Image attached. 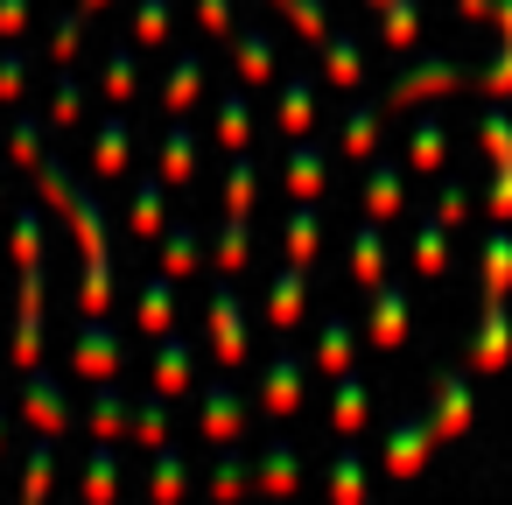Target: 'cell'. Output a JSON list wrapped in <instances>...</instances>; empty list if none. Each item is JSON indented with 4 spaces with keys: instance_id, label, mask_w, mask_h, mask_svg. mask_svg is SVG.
Wrapping results in <instances>:
<instances>
[{
    "instance_id": "9c48e42d",
    "label": "cell",
    "mask_w": 512,
    "mask_h": 505,
    "mask_svg": "<svg viewBox=\"0 0 512 505\" xmlns=\"http://www.w3.org/2000/svg\"><path fill=\"white\" fill-rule=\"evenodd\" d=\"M197 92H204V57H176L169 78H162V106H169V113H190Z\"/></svg>"
},
{
    "instance_id": "5b68a950",
    "label": "cell",
    "mask_w": 512,
    "mask_h": 505,
    "mask_svg": "<svg viewBox=\"0 0 512 505\" xmlns=\"http://www.w3.org/2000/svg\"><path fill=\"white\" fill-rule=\"evenodd\" d=\"M505 295H512V232L491 225V239H484V309H505Z\"/></svg>"
},
{
    "instance_id": "4316f807",
    "label": "cell",
    "mask_w": 512,
    "mask_h": 505,
    "mask_svg": "<svg viewBox=\"0 0 512 505\" xmlns=\"http://www.w3.org/2000/svg\"><path fill=\"white\" fill-rule=\"evenodd\" d=\"M288 190H295V197H316V190H323V155H316V148H295V155H288Z\"/></svg>"
},
{
    "instance_id": "83f0119b",
    "label": "cell",
    "mask_w": 512,
    "mask_h": 505,
    "mask_svg": "<svg viewBox=\"0 0 512 505\" xmlns=\"http://www.w3.org/2000/svg\"><path fill=\"white\" fill-rule=\"evenodd\" d=\"M414 260H421V274L435 281L442 274V260H449V225L435 218V225H421V239H414Z\"/></svg>"
},
{
    "instance_id": "7bdbcfd3",
    "label": "cell",
    "mask_w": 512,
    "mask_h": 505,
    "mask_svg": "<svg viewBox=\"0 0 512 505\" xmlns=\"http://www.w3.org/2000/svg\"><path fill=\"white\" fill-rule=\"evenodd\" d=\"M295 484V456L288 449H267V463H260V491H288Z\"/></svg>"
},
{
    "instance_id": "6f0895ef",
    "label": "cell",
    "mask_w": 512,
    "mask_h": 505,
    "mask_svg": "<svg viewBox=\"0 0 512 505\" xmlns=\"http://www.w3.org/2000/svg\"><path fill=\"white\" fill-rule=\"evenodd\" d=\"M372 8H379V15H386V8H393V0H372Z\"/></svg>"
},
{
    "instance_id": "52a82bcc",
    "label": "cell",
    "mask_w": 512,
    "mask_h": 505,
    "mask_svg": "<svg viewBox=\"0 0 512 505\" xmlns=\"http://www.w3.org/2000/svg\"><path fill=\"white\" fill-rule=\"evenodd\" d=\"M428 421H435V435H442V442H449V435H463V428H470V386L442 372V379H435V407H428Z\"/></svg>"
},
{
    "instance_id": "f1b7e54d",
    "label": "cell",
    "mask_w": 512,
    "mask_h": 505,
    "mask_svg": "<svg viewBox=\"0 0 512 505\" xmlns=\"http://www.w3.org/2000/svg\"><path fill=\"white\" fill-rule=\"evenodd\" d=\"M351 267H358V288H365V295H372V288L386 281V274H379V232H372V225H365V232L351 239Z\"/></svg>"
},
{
    "instance_id": "60d3db41",
    "label": "cell",
    "mask_w": 512,
    "mask_h": 505,
    "mask_svg": "<svg viewBox=\"0 0 512 505\" xmlns=\"http://www.w3.org/2000/svg\"><path fill=\"white\" fill-rule=\"evenodd\" d=\"M435 218L456 232V225L470 218V190H463V183H442V197H435Z\"/></svg>"
},
{
    "instance_id": "c3c4849f",
    "label": "cell",
    "mask_w": 512,
    "mask_h": 505,
    "mask_svg": "<svg viewBox=\"0 0 512 505\" xmlns=\"http://www.w3.org/2000/svg\"><path fill=\"white\" fill-rule=\"evenodd\" d=\"M169 29V0H141V43H162Z\"/></svg>"
},
{
    "instance_id": "d590c367",
    "label": "cell",
    "mask_w": 512,
    "mask_h": 505,
    "mask_svg": "<svg viewBox=\"0 0 512 505\" xmlns=\"http://www.w3.org/2000/svg\"><path fill=\"white\" fill-rule=\"evenodd\" d=\"M274 8H281L309 43H323V36H330V29H323V0H274Z\"/></svg>"
},
{
    "instance_id": "ab89813d",
    "label": "cell",
    "mask_w": 512,
    "mask_h": 505,
    "mask_svg": "<svg viewBox=\"0 0 512 505\" xmlns=\"http://www.w3.org/2000/svg\"><path fill=\"white\" fill-rule=\"evenodd\" d=\"M22 92H29V64L8 50L0 57V106H22Z\"/></svg>"
},
{
    "instance_id": "8fae6325",
    "label": "cell",
    "mask_w": 512,
    "mask_h": 505,
    "mask_svg": "<svg viewBox=\"0 0 512 505\" xmlns=\"http://www.w3.org/2000/svg\"><path fill=\"white\" fill-rule=\"evenodd\" d=\"M246 428V407L232 400V386H204V435L211 442H232Z\"/></svg>"
},
{
    "instance_id": "ac0fdd59",
    "label": "cell",
    "mask_w": 512,
    "mask_h": 505,
    "mask_svg": "<svg viewBox=\"0 0 512 505\" xmlns=\"http://www.w3.org/2000/svg\"><path fill=\"white\" fill-rule=\"evenodd\" d=\"M330 421H337L344 435H358V428H365V386H358L351 372H337V393H330Z\"/></svg>"
},
{
    "instance_id": "5bb4252c",
    "label": "cell",
    "mask_w": 512,
    "mask_h": 505,
    "mask_svg": "<svg viewBox=\"0 0 512 505\" xmlns=\"http://www.w3.org/2000/svg\"><path fill=\"white\" fill-rule=\"evenodd\" d=\"M169 288H176V274H162V281L141 288V330L148 337H169V316H176V295Z\"/></svg>"
},
{
    "instance_id": "8d00e7d4",
    "label": "cell",
    "mask_w": 512,
    "mask_h": 505,
    "mask_svg": "<svg viewBox=\"0 0 512 505\" xmlns=\"http://www.w3.org/2000/svg\"><path fill=\"white\" fill-rule=\"evenodd\" d=\"M78 120H85V92L64 78V85L50 92V127H78Z\"/></svg>"
},
{
    "instance_id": "30bf717a",
    "label": "cell",
    "mask_w": 512,
    "mask_h": 505,
    "mask_svg": "<svg viewBox=\"0 0 512 505\" xmlns=\"http://www.w3.org/2000/svg\"><path fill=\"white\" fill-rule=\"evenodd\" d=\"M127 162H134V141H127V127H120V120H106V127H99V141H92V169H99L106 183H120V176H127Z\"/></svg>"
},
{
    "instance_id": "9f6ffc18",
    "label": "cell",
    "mask_w": 512,
    "mask_h": 505,
    "mask_svg": "<svg viewBox=\"0 0 512 505\" xmlns=\"http://www.w3.org/2000/svg\"><path fill=\"white\" fill-rule=\"evenodd\" d=\"M0 435H8V407H0Z\"/></svg>"
},
{
    "instance_id": "7c38bea8",
    "label": "cell",
    "mask_w": 512,
    "mask_h": 505,
    "mask_svg": "<svg viewBox=\"0 0 512 505\" xmlns=\"http://www.w3.org/2000/svg\"><path fill=\"white\" fill-rule=\"evenodd\" d=\"M190 372H197V365H190L183 344H162V351H155V393H162V400H183V393H190Z\"/></svg>"
},
{
    "instance_id": "d6a6232c",
    "label": "cell",
    "mask_w": 512,
    "mask_h": 505,
    "mask_svg": "<svg viewBox=\"0 0 512 505\" xmlns=\"http://www.w3.org/2000/svg\"><path fill=\"white\" fill-rule=\"evenodd\" d=\"M253 211V162H232L225 176V218H246Z\"/></svg>"
},
{
    "instance_id": "e0dca14e",
    "label": "cell",
    "mask_w": 512,
    "mask_h": 505,
    "mask_svg": "<svg viewBox=\"0 0 512 505\" xmlns=\"http://www.w3.org/2000/svg\"><path fill=\"white\" fill-rule=\"evenodd\" d=\"M197 267H204V246H197V232H183V225H176V232L162 239V274H176V281H190Z\"/></svg>"
},
{
    "instance_id": "f35d334b",
    "label": "cell",
    "mask_w": 512,
    "mask_h": 505,
    "mask_svg": "<svg viewBox=\"0 0 512 505\" xmlns=\"http://www.w3.org/2000/svg\"><path fill=\"white\" fill-rule=\"evenodd\" d=\"M36 253H43V218H36V211H22V218H15V260H22V267H36Z\"/></svg>"
},
{
    "instance_id": "816d5d0a",
    "label": "cell",
    "mask_w": 512,
    "mask_h": 505,
    "mask_svg": "<svg viewBox=\"0 0 512 505\" xmlns=\"http://www.w3.org/2000/svg\"><path fill=\"white\" fill-rule=\"evenodd\" d=\"M29 29V0H0V36H22Z\"/></svg>"
},
{
    "instance_id": "11a10c76",
    "label": "cell",
    "mask_w": 512,
    "mask_h": 505,
    "mask_svg": "<svg viewBox=\"0 0 512 505\" xmlns=\"http://www.w3.org/2000/svg\"><path fill=\"white\" fill-rule=\"evenodd\" d=\"M78 8H85V15H99V8H113V0H78Z\"/></svg>"
},
{
    "instance_id": "1f68e13d",
    "label": "cell",
    "mask_w": 512,
    "mask_h": 505,
    "mask_svg": "<svg viewBox=\"0 0 512 505\" xmlns=\"http://www.w3.org/2000/svg\"><path fill=\"white\" fill-rule=\"evenodd\" d=\"M78 43H85V8L50 29V57H57V64H78Z\"/></svg>"
},
{
    "instance_id": "ee69618b",
    "label": "cell",
    "mask_w": 512,
    "mask_h": 505,
    "mask_svg": "<svg viewBox=\"0 0 512 505\" xmlns=\"http://www.w3.org/2000/svg\"><path fill=\"white\" fill-rule=\"evenodd\" d=\"M85 491H92V498H113V442H99V449H92V470H85Z\"/></svg>"
},
{
    "instance_id": "db71d44e",
    "label": "cell",
    "mask_w": 512,
    "mask_h": 505,
    "mask_svg": "<svg viewBox=\"0 0 512 505\" xmlns=\"http://www.w3.org/2000/svg\"><path fill=\"white\" fill-rule=\"evenodd\" d=\"M463 15H491V0H463Z\"/></svg>"
},
{
    "instance_id": "f907efd6",
    "label": "cell",
    "mask_w": 512,
    "mask_h": 505,
    "mask_svg": "<svg viewBox=\"0 0 512 505\" xmlns=\"http://www.w3.org/2000/svg\"><path fill=\"white\" fill-rule=\"evenodd\" d=\"M330 491H337V498H358V491H365V470H358V463H337V470H330Z\"/></svg>"
},
{
    "instance_id": "ba28073f",
    "label": "cell",
    "mask_w": 512,
    "mask_h": 505,
    "mask_svg": "<svg viewBox=\"0 0 512 505\" xmlns=\"http://www.w3.org/2000/svg\"><path fill=\"white\" fill-rule=\"evenodd\" d=\"M302 302H309V274H302V267H281V281H274V295H267V323H274V330H295V323H302Z\"/></svg>"
},
{
    "instance_id": "cb8c5ba5",
    "label": "cell",
    "mask_w": 512,
    "mask_h": 505,
    "mask_svg": "<svg viewBox=\"0 0 512 505\" xmlns=\"http://www.w3.org/2000/svg\"><path fill=\"white\" fill-rule=\"evenodd\" d=\"M379 113H386V106H358V113H351V127H344V141H337V148H344V162H365V155H372V134H379Z\"/></svg>"
},
{
    "instance_id": "681fc988",
    "label": "cell",
    "mask_w": 512,
    "mask_h": 505,
    "mask_svg": "<svg viewBox=\"0 0 512 505\" xmlns=\"http://www.w3.org/2000/svg\"><path fill=\"white\" fill-rule=\"evenodd\" d=\"M197 15H204L211 36H232V0H197Z\"/></svg>"
},
{
    "instance_id": "f5cc1de1",
    "label": "cell",
    "mask_w": 512,
    "mask_h": 505,
    "mask_svg": "<svg viewBox=\"0 0 512 505\" xmlns=\"http://www.w3.org/2000/svg\"><path fill=\"white\" fill-rule=\"evenodd\" d=\"M211 491H246V477H239V463H218V477H211Z\"/></svg>"
},
{
    "instance_id": "44dd1931",
    "label": "cell",
    "mask_w": 512,
    "mask_h": 505,
    "mask_svg": "<svg viewBox=\"0 0 512 505\" xmlns=\"http://www.w3.org/2000/svg\"><path fill=\"white\" fill-rule=\"evenodd\" d=\"M92 435H99V442H120V435H127V400H120L113 386L92 393Z\"/></svg>"
},
{
    "instance_id": "b9f144b4",
    "label": "cell",
    "mask_w": 512,
    "mask_h": 505,
    "mask_svg": "<svg viewBox=\"0 0 512 505\" xmlns=\"http://www.w3.org/2000/svg\"><path fill=\"white\" fill-rule=\"evenodd\" d=\"M162 407H169V400L155 393V400L134 414V442H141V449H162Z\"/></svg>"
},
{
    "instance_id": "f546056e",
    "label": "cell",
    "mask_w": 512,
    "mask_h": 505,
    "mask_svg": "<svg viewBox=\"0 0 512 505\" xmlns=\"http://www.w3.org/2000/svg\"><path fill=\"white\" fill-rule=\"evenodd\" d=\"M239 78H274V43L267 36H239Z\"/></svg>"
},
{
    "instance_id": "bcb514c9",
    "label": "cell",
    "mask_w": 512,
    "mask_h": 505,
    "mask_svg": "<svg viewBox=\"0 0 512 505\" xmlns=\"http://www.w3.org/2000/svg\"><path fill=\"white\" fill-rule=\"evenodd\" d=\"M50 463H57V449H50V435H43V442H36V456H29V484H22L29 498H43V491H50Z\"/></svg>"
},
{
    "instance_id": "7dc6e473",
    "label": "cell",
    "mask_w": 512,
    "mask_h": 505,
    "mask_svg": "<svg viewBox=\"0 0 512 505\" xmlns=\"http://www.w3.org/2000/svg\"><path fill=\"white\" fill-rule=\"evenodd\" d=\"M176 491H183V463L162 449V456H155V498H176Z\"/></svg>"
},
{
    "instance_id": "4fadbf2b",
    "label": "cell",
    "mask_w": 512,
    "mask_h": 505,
    "mask_svg": "<svg viewBox=\"0 0 512 505\" xmlns=\"http://www.w3.org/2000/svg\"><path fill=\"white\" fill-rule=\"evenodd\" d=\"M295 407H302V365L274 358L267 365V414H295Z\"/></svg>"
},
{
    "instance_id": "ffe728a7",
    "label": "cell",
    "mask_w": 512,
    "mask_h": 505,
    "mask_svg": "<svg viewBox=\"0 0 512 505\" xmlns=\"http://www.w3.org/2000/svg\"><path fill=\"white\" fill-rule=\"evenodd\" d=\"M316 365L337 379V372H351V323H323L316 330Z\"/></svg>"
},
{
    "instance_id": "603a6c76",
    "label": "cell",
    "mask_w": 512,
    "mask_h": 505,
    "mask_svg": "<svg viewBox=\"0 0 512 505\" xmlns=\"http://www.w3.org/2000/svg\"><path fill=\"white\" fill-rule=\"evenodd\" d=\"M218 141H225V148H246V141H253V106H246L239 92H225V106H218Z\"/></svg>"
},
{
    "instance_id": "4dcf8cb0",
    "label": "cell",
    "mask_w": 512,
    "mask_h": 505,
    "mask_svg": "<svg viewBox=\"0 0 512 505\" xmlns=\"http://www.w3.org/2000/svg\"><path fill=\"white\" fill-rule=\"evenodd\" d=\"M281 239H288V260H295V267H309V260H316V211H295Z\"/></svg>"
},
{
    "instance_id": "836d02e7",
    "label": "cell",
    "mask_w": 512,
    "mask_h": 505,
    "mask_svg": "<svg viewBox=\"0 0 512 505\" xmlns=\"http://www.w3.org/2000/svg\"><path fill=\"white\" fill-rule=\"evenodd\" d=\"M365 204H372V218H393V211H400V169H372Z\"/></svg>"
},
{
    "instance_id": "74e56055",
    "label": "cell",
    "mask_w": 512,
    "mask_h": 505,
    "mask_svg": "<svg viewBox=\"0 0 512 505\" xmlns=\"http://www.w3.org/2000/svg\"><path fill=\"white\" fill-rule=\"evenodd\" d=\"M8 155H15V162L36 176V162H43V134H36L29 120H15V127H8Z\"/></svg>"
},
{
    "instance_id": "e575fe53",
    "label": "cell",
    "mask_w": 512,
    "mask_h": 505,
    "mask_svg": "<svg viewBox=\"0 0 512 505\" xmlns=\"http://www.w3.org/2000/svg\"><path fill=\"white\" fill-rule=\"evenodd\" d=\"M134 239H162V190L155 183H141V197H134Z\"/></svg>"
},
{
    "instance_id": "3957f363",
    "label": "cell",
    "mask_w": 512,
    "mask_h": 505,
    "mask_svg": "<svg viewBox=\"0 0 512 505\" xmlns=\"http://www.w3.org/2000/svg\"><path fill=\"white\" fill-rule=\"evenodd\" d=\"M71 372H85V379H113V372H120V337H113L99 316L78 330V344H71Z\"/></svg>"
},
{
    "instance_id": "f6af8a7d",
    "label": "cell",
    "mask_w": 512,
    "mask_h": 505,
    "mask_svg": "<svg viewBox=\"0 0 512 505\" xmlns=\"http://www.w3.org/2000/svg\"><path fill=\"white\" fill-rule=\"evenodd\" d=\"M442 162V120H421V134H414V169H435Z\"/></svg>"
},
{
    "instance_id": "9a60e30c",
    "label": "cell",
    "mask_w": 512,
    "mask_h": 505,
    "mask_svg": "<svg viewBox=\"0 0 512 505\" xmlns=\"http://www.w3.org/2000/svg\"><path fill=\"white\" fill-rule=\"evenodd\" d=\"M274 120H281V134H309V127H316V99H309L302 78L281 85V113H274Z\"/></svg>"
},
{
    "instance_id": "d4e9b609",
    "label": "cell",
    "mask_w": 512,
    "mask_h": 505,
    "mask_svg": "<svg viewBox=\"0 0 512 505\" xmlns=\"http://www.w3.org/2000/svg\"><path fill=\"white\" fill-rule=\"evenodd\" d=\"M414 36H421V8L414 0H393L386 8V50H414Z\"/></svg>"
},
{
    "instance_id": "8992f818",
    "label": "cell",
    "mask_w": 512,
    "mask_h": 505,
    "mask_svg": "<svg viewBox=\"0 0 512 505\" xmlns=\"http://www.w3.org/2000/svg\"><path fill=\"white\" fill-rule=\"evenodd\" d=\"M372 344L379 351H400L407 344V295H393L386 281L372 288Z\"/></svg>"
},
{
    "instance_id": "7a4b0ae2",
    "label": "cell",
    "mask_w": 512,
    "mask_h": 505,
    "mask_svg": "<svg viewBox=\"0 0 512 505\" xmlns=\"http://www.w3.org/2000/svg\"><path fill=\"white\" fill-rule=\"evenodd\" d=\"M22 414H29L43 435H64V428H71V400H64V386H57L50 372H36V365H29V386H22Z\"/></svg>"
},
{
    "instance_id": "6da1fadb",
    "label": "cell",
    "mask_w": 512,
    "mask_h": 505,
    "mask_svg": "<svg viewBox=\"0 0 512 505\" xmlns=\"http://www.w3.org/2000/svg\"><path fill=\"white\" fill-rule=\"evenodd\" d=\"M211 351H218V365H246V351H253L246 309H239V295H232L225 281L211 288Z\"/></svg>"
},
{
    "instance_id": "d6986e66",
    "label": "cell",
    "mask_w": 512,
    "mask_h": 505,
    "mask_svg": "<svg viewBox=\"0 0 512 505\" xmlns=\"http://www.w3.org/2000/svg\"><path fill=\"white\" fill-rule=\"evenodd\" d=\"M190 176H197V141H190V134L176 127V134L162 141V183H176V190H183Z\"/></svg>"
},
{
    "instance_id": "2e32d148",
    "label": "cell",
    "mask_w": 512,
    "mask_h": 505,
    "mask_svg": "<svg viewBox=\"0 0 512 505\" xmlns=\"http://www.w3.org/2000/svg\"><path fill=\"white\" fill-rule=\"evenodd\" d=\"M246 253H253L246 218H225V232H218V274H225V281H239V274H246Z\"/></svg>"
},
{
    "instance_id": "484cf974",
    "label": "cell",
    "mask_w": 512,
    "mask_h": 505,
    "mask_svg": "<svg viewBox=\"0 0 512 505\" xmlns=\"http://www.w3.org/2000/svg\"><path fill=\"white\" fill-rule=\"evenodd\" d=\"M323 78H330V85H358V78H365L358 43H330V50H323Z\"/></svg>"
},
{
    "instance_id": "7402d4cb",
    "label": "cell",
    "mask_w": 512,
    "mask_h": 505,
    "mask_svg": "<svg viewBox=\"0 0 512 505\" xmlns=\"http://www.w3.org/2000/svg\"><path fill=\"white\" fill-rule=\"evenodd\" d=\"M134 92H141V64H134V50H113V57H106V99L127 106Z\"/></svg>"
},
{
    "instance_id": "277c9868",
    "label": "cell",
    "mask_w": 512,
    "mask_h": 505,
    "mask_svg": "<svg viewBox=\"0 0 512 505\" xmlns=\"http://www.w3.org/2000/svg\"><path fill=\"white\" fill-rule=\"evenodd\" d=\"M435 442H442V435H435V421H428V414H414L407 428H393V435H386V470H393V477H414V470L428 463V449H435Z\"/></svg>"
}]
</instances>
